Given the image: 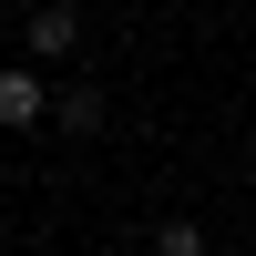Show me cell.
Listing matches in <instances>:
<instances>
[{
  "instance_id": "3",
  "label": "cell",
  "mask_w": 256,
  "mask_h": 256,
  "mask_svg": "<svg viewBox=\"0 0 256 256\" xmlns=\"http://www.w3.org/2000/svg\"><path fill=\"white\" fill-rule=\"evenodd\" d=\"M52 113H62V134H102V92H92V82H72Z\"/></svg>"
},
{
  "instance_id": "2",
  "label": "cell",
  "mask_w": 256,
  "mask_h": 256,
  "mask_svg": "<svg viewBox=\"0 0 256 256\" xmlns=\"http://www.w3.org/2000/svg\"><path fill=\"white\" fill-rule=\"evenodd\" d=\"M41 113H52V92H41V72H0V134H31Z\"/></svg>"
},
{
  "instance_id": "1",
  "label": "cell",
  "mask_w": 256,
  "mask_h": 256,
  "mask_svg": "<svg viewBox=\"0 0 256 256\" xmlns=\"http://www.w3.org/2000/svg\"><path fill=\"white\" fill-rule=\"evenodd\" d=\"M82 52V10H72V0H41V10H31V62H72Z\"/></svg>"
},
{
  "instance_id": "4",
  "label": "cell",
  "mask_w": 256,
  "mask_h": 256,
  "mask_svg": "<svg viewBox=\"0 0 256 256\" xmlns=\"http://www.w3.org/2000/svg\"><path fill=\"white\" fill-rule=\"evenodd\" d=\"M154 256H205V236L195 226H154Z\"/></svg>"
}]
</instances>
